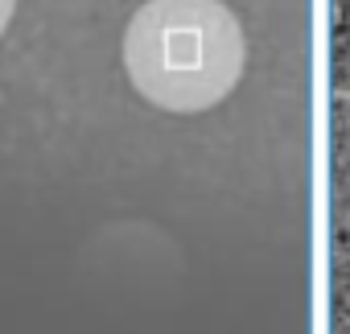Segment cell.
Masks as SVG:
<instances>
[{
    "label": "cell",
    "instance_id": "cell-1",
    "mask_svg": "<svg viewBox=\"0 0 350 334\" xmlns=\"http://www.w3.org/2000/svg\"><path fill=\"white\" fill-rule=\"evenodd\" d=\"M247 42L223 0H144L124 29L132 87L165 112H206L243 79Z\"/></svg>",
    "mask_w": 350,
    "mask_h": 334
},
{
    "label": "cell",
    "instance_id": "cell-2",
    "mask_svg": "<svg viewBox=\"0 0 350 334\" xmlns=\"http://www.w3.org/2000/svg\"><path fill=\"white\" fill-rule=\"evenodd\" d=\"M13 13H17V0H0V34L9 29V21H13Z\"/></svg>",
    "mask_w": 350,
    "mask_h": 334
}]
</instances>
